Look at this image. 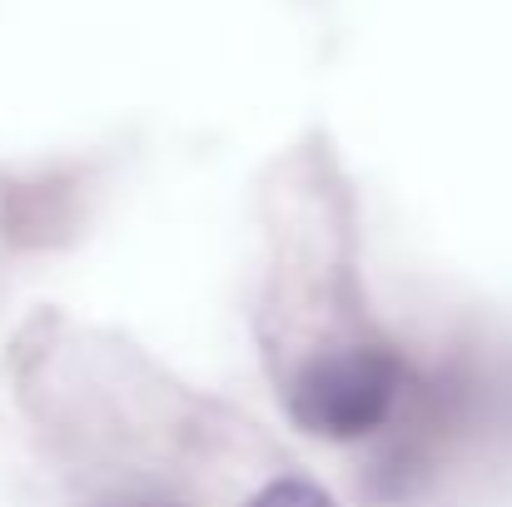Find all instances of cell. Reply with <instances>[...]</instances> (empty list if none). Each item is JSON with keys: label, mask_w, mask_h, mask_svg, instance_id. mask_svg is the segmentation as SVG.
<instances>
[{"label": "cell", "mask_w": 512, "mask_h": 507, "mask_svg": "<svg viewBox=\"0 0 512 507\" xmlns=\"http://www.w3.org/2000/svg\"><path fill=\"white\" fill-rule=\"evenodd\" d=\"M398 358L378 343H348L299 368L289 388V413L314 438H363L398 403Z\"/></svg>", "instance_id": "obj_1"}, {"label": "cell", "mask_w": 512, "mask_h": 507, "mask_svg": "<svg viewBox=\"0 0 512 507\" xmlns=\"http://www.w3.org/2000/svg\"><path fill=\"white\" fill-rule=\"evenodd\" d=\"M249 507H334L314 483H299V478H284V483H269L259 498H249Z\"/></svg>", "instance_id": "obj_2"}, {"label": "cell", "mask_w": 512, "mask_h": 507, "mask_svg": "<svg viewBox=\"0 0 512 507\" xmlns=\"http://www.w3.org/2000/svg\"><path fill=\"white\" fill-rule=\"evenodd\" d=\"M125 507H165V503H125Z\"/></svg>", "instance_id": "obj_3"}]
</instances>
